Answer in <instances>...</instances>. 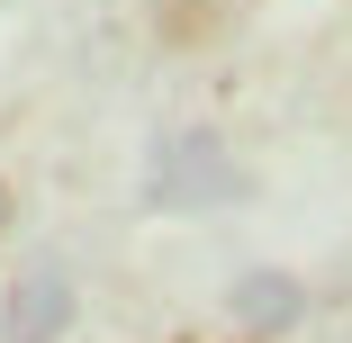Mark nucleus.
Segmentation results:
<instances>
[{
    "label": "nucleus",
    "mask_w": 352,
    "mask_h": 343,
    "mask_svg": "<svg viewBox=\"0 0 352 343\" xmlns=\"http://www.w3.org/2000/svg\"><path fill=\"white\" fill-rule=\"evenodd\" d=\"M63 307H73V289H63L54 271H36V280H28V289L10 298V316H0V343H54Z\"/></svg>",
    "instance_id": "obj_1"
}]
</instances>
